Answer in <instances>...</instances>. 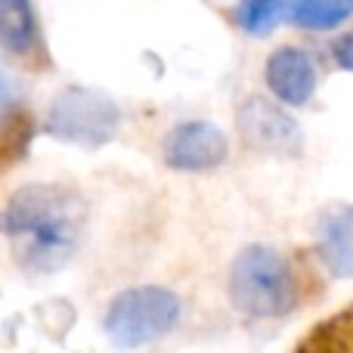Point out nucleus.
<instances>
[{"label":"nucleus","instance_id":"nucleus-4","mask_svg":"<svg viewBox=\"0 0 353 353\" xmlns=\"http://www.w3.org/2000/svg\"><path fill=\"white\" fill-rule=\"evenodd\" d=\"M121 112L118 103L103 90L68 87L53 99L47 112V134L62 143L97 149L118 134Z\"/></svg>","mask_w":353,"mask_h":353},{"label":"nucleus","instance_id":"nucleus-5","mask_svg":"<svg viewBox=\"0 0 353 353\" xmlns=\"http://www.w3.org/2000/svg\"><path fill=\"white\" fill-rule=\"evenodd\" d=\"M230 155L226 134L211 121H183L165 140V161L176 171H211Z\"/></svg>","mask_w":353,"mask_h":353},{"label":"nucleus","instance_id":"nucleus-8","mask_svg":"<svg viewBox=\"0 0 353 353\" xmlns=\"http://www.w3.org/2000/svg\"><path fill=\"white\" fill-rule=\"evenodd\" d=\"M319 254L341 279H353V208L332 214L319 230Z\"/></svg>","mask_w":353,"mask_h":353},{"label":"nucleus","instance_id":"nucleus-2","mask_svg":"<svg viewBox=\"0 0 353 353\" xmlns=\"http://www.w3.org/2000/svg\"><path fill=\"white\" fill-rule=\"evenodd\" d=\"M230 301L239 313L254 319L285 316L298 301L294 273L285 257L267 245L242 248L230 270Z\"/></svg>","mask_w":353,"mask_h":353},{"label":"nucleus","instance_id":"nucleus-6","mask_svg":"<svg viewBox=\"0 0 353 353\" xmlns=\"http://www.w3.org/2000/svg\"><path fill=\"white\" fill-rule=\"evenodd\" d=\"M239 134L245 143L261 152H294L301 140V128L285 109L263 97H251L242 103L236 115Z\"/></svg>","mask_w":353,"mask_h":353},{"label":"nucleus","instance_id":"nucleus-9","mask_svg":"<svg viewBox=\"0 0 353 353\" xmlns=\"http://www.w3.org/2000/svg\"><path fill=\"white\" fill-rule=\"evenodd\" d=\"M0 47L28 56L37 47V16L31 0H0Z\"/></svg>","mask_w":353,"mask_h":353},{"label":"nucleus","instance_id":"nucleus-12","mask_svg":"<svg viewBox=\"0 0 353 353\" xmlns=\"http://www.w3.org/2000/svg\"><path fill=\"white\" fill-rule=\"evenodd\" d=\"M16 81H12V74H10V68L0 62V118L3 115H10L12 109H16Z\"/></svg>","mask_w":353,"mask_h":353},{"label":"nucleus","instance_id":"nucleus-11","mask_svg":"<svg viewBox=\"0 0 353 353\" xmlns=\"http://www.w3.org/2000/svg\"><path fill=\"white\" fill-rule=\"evenodd\" d=\"M292 10L288 0H239L236 6V22L242 25V31H248L251 37H267L276 25L282 22V16Z\"/></svg>","mask_w":353,"mask_h":353},{"label":"nucleus","instance_id":"nucleus-7","mask_svg":"<svg viewBox=\"0 0 353 353\" xmlns=\"http://www.w3.org/2000/svg\"><path fill=\"white\" fill-rule=\"evenodd\" d=\"M267 87L285 105H304L316 93V68L298 47H279L267 59Z\"/></svg>","mask_w":353,"mask_h":353},{"label":"nucleus","instance_id":"nucleus-13","mask_svg":"<svg viewBox=\"0 0 353 353\" xmlns=\"http://www.w3.org/2000/svg\"><path fill=\"white\" fill-rule=\"evenodd\" d=\"M332 56H335V62L344 68V72H353V31L344 37H338L335 47H332Z\"/></svg>","mask_w":353,"mask_h":353},{"label":"nucleus","instance_id":"nucleus-10","mask_svg":"<svg viewBox=\"0 0 353 353\" xmlns=\"http://www.w3.org/2000/svg\"><path fill=\"white\" fill-rule=\"evenodd\" d=\"M292 22L307 31H329L353 16V0H292Z\"/></svg>","mask_w":353,"mask_h":353},{"label":"nucleus","instance_id":"nucleus-3","mask_svg":"<svg viewBox=\"0 0 353 353\" xmlns=\"http://www.w3.org/2000/svg\"><path fill=\"white\" fill-rule=\"evenodd\" d=\"M180 319V298L161 285H137L115 294L103 329L115 347H143L159 341Z\"/></svg>","mask_w":353,"mask_h":353},{"label":"nucleus","instance_id":"nucleus-1","mask_svg":"<svg viewBox=\"0 0 353 353\" xmlns=\"http://www.w3.org/2000/svg\"><path fill=\"white\" fill-rule=\"evenodd\" d=\"M0 226L25 273H56L84 242L87 201L62 183H31L12 192Z\"/></svg>","mask_w":353,"mask_h":353}]
</instances>
